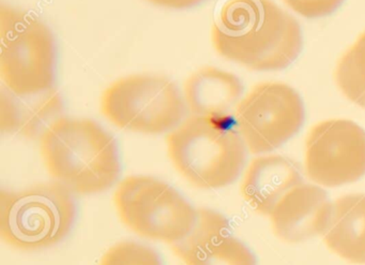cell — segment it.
<instances>
[{"mask_svg":"<svg viewBox=\"0 0 365 265\" xmlns=\"http://www.w3.org/2000/svg\"><path fill=\"white\" fill-rule=\"evenodd\" d=\"M211 41L220 56L255 71L285 69L302 48L300 25L272 0H227Z\"/></svg>","mask_w":365,"mask_h":265,"instance_id":"6da1fadb","label":"cell"},{"mask_svg":"<svg viewBox=\"0 0 365 265\" xmlns=\"http://www.w3.org/2000/svg\"><path fill=\"white\" fill-rule=\"evenodd\" d=\"M44 168L73 194H101L120 174L115 139L88 119L61 116L39 138Z\"/></svg>","mask_w":365,"mask_h":265,"instance_id":"7a4b0ae2","label":"cell"},{"mask_svg":"<svg viewBox=\"0 0 365 265\" xmlns=\"http://www.w3.org/2000/svg\"><path fill=\"white\" fill-rule=\"evenodd\" d=\"M166 149L179 174L198 189L230 185L245 161V144L232 117L191 115L168 132Z\"/></svg>","mask_w":365,"mask_h":265,"instance_id":"3957f363","label":"cell"},{"mask_svg":"<svg viewBox=\"0 0 365 265\" xmlns=\"http://www.w3.org/2000/svg\"><path fill=\"white\" fill-rule=\"evenodd\" d=\"M73 194L57 181L0 191V237L14 249L38 251L63 241L73 226Z\"/></svg>","mask_w":365,"mask_h":265,"instance_id":"277c9868","label":"cell"},{"mask_svg":"<svg viewBox=\"0 0 365 265\" xmlns=\"http://www.w3.org/2000/svg\"><path fill=\"white\" fill-rule=\"evenodd\" d=\"M54 37L39 18L12 6L0 7V78L19 96L53 89Z\"/></svg>","mask_w":365,"mask_h":265,"instance_id":"5b68a950","label":"cell"},{"mask_svg":"<svg viewBox=\"0 0 365 265\" xmlns=\"http://www.w3.org/2000/svg\"><path fill=\"white\" fill-rule=\"evenodd\" d=\"M102 114L116 127L143 134L172 131L185 116L178 87L158 74H131L113 82L102 94Z\"/></svg>","mask_w":365,"mask_h":265,"instance_id":"8992f818","label":"cell"},{"mask_svg":"<svg viewBox=\"0 0 365 265\" xmlns=\"http://www.w3.org/2000/svg\"><path fill=\"white\" fill-rule=\"evenodd\" d=\"M117 214L140 236L173 244L189 233L196 219L194 209L165 181L133 175L119 183L114 194Z\"/></svg>","mask_w":365,"mask_h":265,"instance_id":"52a82bcc","label":"cell"},{"mask_svg":"<svg viewBox=\"0 0 365 265\" xmlns=\"http://www.w3.org/2000/svg\"><path fill=\"white\" fill-rule=\"evenodd\" d=\"M235 125L250 153L273 151L302 127L304 106L299 94L282 82L255 85L240 100Z\"/></svg>","mask_w":365,"mask_h":265,"instance_id":"ba28073f","label":"cell"},{"mask_svg":"<svg viewBox=\"0 0 365 265\" xmlns=\"http://www.w3.org/2000/svg\"><path fill=\"white\" fill-rule=\"evenodd\" d=\"M305 173L326 187L354 183L365 175V131L347 119L314 126L305 141Z\"/></svg>","mask_w":365,"mask_h":265,"instance_id":"9c48e42d","label":"cell"},{"mask_svg":"<svg viewBox=\"0 0 365 265\" xmlns=\"http://www.w3.org/2000/svg\"><path fill=\"white\" fill-rule=\"evenodd\" d=\"M183 265H256L249 248L232 236L228 220L210 209H197L193 226L170 245Z\"/></svg>","mask_w":365,"mask_h":265,"instance_id":"30bf717a","label":"cell"},{"mask_svg":"<svg viewBox=\"0 0 365 265\" xmlns=\"http://www.w3.org/2000/svg\"><path fill=\"white\" fill-rule=\"evenodd\" d=\"M331 211L332 203L324 190L301 183L284 194L269 217L273 232L279 239L299 243L324 234Z\"/></svg>","mask_w":365,"mask_h":265,"instance_id":"8fae6325","label":"cell"},{"mask_svg":"<svg viewBox=\"0 0 365 265\" xmlns=\"http://www.w3.org/2000/svg\"><path fill=\"white\" fill-rule=\"evenodd\" d=\"M301 183L302 175L296 162L283 156H264L252 160L243 175L240 190L254 211L269 216L284 194Z\"/></svg>","mask_w":365,"mask_h":265,"instance_id":"7c38bea8","label":"cell"},{"mask_svg":"<svg viewBox=\"0 0 365 265\" xmlns=\"http://www.w3.org/2000/svg\"><path fill=\"white\" fill-rule=\"evenodd\" d=\"M243 86L232 72L212 66L200 68L185 80L183 100L191 115L232 117L240 102Z\"/></svg>","mask_w":365,"mask_h":265,"instance_id":"4fadbf2b","label":"cell"},{"mask_svg":"<svg viewBox=\"0 0 365 265\" xmlns=\"http://www.w3.org/2000/svg\"><path fill=\"white\" fill-rule=\"evenodd\" d=\"M63 102L54 89L19 96L3 86L0 93V130L25 139H38L61 116Z\"/></svg>","mask_w":365,"mask_h":265,"instance_id":"5bb4252c","label":"cell"},{"mask_svg":"<svg viewBox=\"0 0 365 265\" xmlns=\"http://www.w3.org/2000/svg\"><path fill=\"white\" fill-rule=\"evenodd\" d=\"M329 249L345 260L365 264V194H347L332 203L324 233Z\"/></svg>","mask_w":365,"mask_h":265,"instance_id":"9a60e30c","label":"cell"},{"mask_svg":"<svg viewBox=\"0 0 365 265\" xmlns=\"http://www.w3.org/2000/svg\"><path fill=\"white\" fill-rule=\"evenodd\" d=\"M334 79L346 98L365 109V31L337 61Z\"/></svg>","mask_w":365,"mask_h":265,"instance_id":"2e32d148","label":"cell"},{"mask_svg":"<svg viewBox=\"0 0 365 265\" xmlns=\"http://www.w3.org/2000/svg\"><path fill=\"white\" fill-rule=\"evenodd\" d=\"M99 265H162L153 248L133 241L113 245L100 260Z\"/></svg>","mask_w":365,"mask_h":265,"instance_id":"e0dca14e","label":"cell"},{"mask_svg":"<svg viewBox=\"0 0 365 265\" xmlns=\"http://www.w3.org/2000/svg\"><path fill=\"white\" fill-rule=\"evenodd\" d=\"M296 14L307 19L330 16L343 3V0H283Z\"/></svg>","mask_w":365,"mask_h":265,"instance_id":"ac0fdd59","label":"cell"},{"mask_svg":"<svg viewBox=\"0 0 365 265\" xmlns=\"http://www.w3.org/2000/svg\"><path fill=\"white\" fill-rule=\"evenodd\" d=\"M147 1L153 4V5L158 6V7L180 10L193 7L202 0H147Z\"/></svg>","mask_w":365,"mask_h":265,"instance_id":"d6986e66","label":"cell"}]
</instances>
